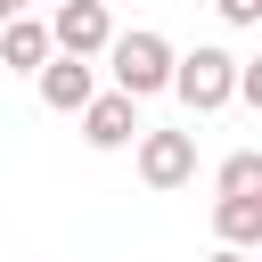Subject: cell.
Masks as SVG:
<instances>
[{
	"label": "cell",
	"mask_w": 262,
	"mask_h": 262,
	"mask_svg": "<svg viewBox=\"0 0 262 262\" xmlns=\"http://www.w3.org/2000/svg\"><path fill=\"white\" fill-rule=\"evenodd\" d=\"M188 115H221L229 106V90H237V57L229 49H213V41H196L188 57H172V82H164Z\"/></svg>",
	"instance_id": "6da1fadb"
},
{
	"label": "cell",
	"mask_w": 262,
	"mask_h": 262,
	"mask_svg": "<svg viewBox=\"0 0 262 262\" xmlns=\"http://www.w3.org/2000/svg\"><path fill=\"white\" fill-rule=\"evenodd\" d=\"M98 57L115 66V90H123V98H156V90L172 82V41H164V33H115Z\"/></svg>",
	"instance_id": "7a4b0ae2"
},
{
	"label": "cell",
	"mask_w": 262,
	"mask_h": 262,
	"mask_svg": "<svg viewBox=\"0 0 262 262\" xmlns=\"http://www.w3.org/2000/svg\"><path fill=\"white\" fill-rule=\"evenodd\" d=\"M106 41H115L106 0H57V16H49V49L57 57H98Z\"/></svg>",
	"instance_id": "3957f363"
},
{
	"label": "cell",
	"mask_w": 262,
	"mask_h": 262,
	"mask_svg": "<svg viewBox=\"0 0 262 262\" xmlns=\"http://www.w3.org/2000/svg\"><path fill=\"white\" fill-rule=\"evenodd\" d=\"M139 180L147 188L196 180V131H139Z\"/></svg>",
	"instance_id": "277c9868"
},
{
	"label": "cell",
	"mask_w": 262,
	"mask_h": 262,
	"mask_svg": "<svg viewBox=\"0 0 262 262\" xmlns=\"http://www.w3.org/2000/svg\"><path fill=\"white\" fill-rule=\"evenodd\" d=\"M33 82H41V106H49V115H82L90 90H98V82H90V57H57V49L33 66Z\"/></svg>",
	"instance_id": "5b68a950"
},
{
	"label": "cell",
	"mask_w": 262,
	"mask_h": 262,
	"mask_svg": "<svg viewBox=\"0 0 262 262\" xmlns=\"http://www.w3.org/2000/svg\"><path fill=\"white\" fill-rule=\"evenodd\" d=\"M147 123H139V98H123V90H90V106H82V139L90 147H131Z\"/></svg>",
	"instance_id": "8992f818"
},
{
	"label": "cell",
	"mask_w": 262,
	"mask_h": 262,
	"mask_svg": "<svg viewBox=\"0 0 262 262\" xmlns=\"http://www.w3.org/2000/svg\"><path fill=\"white\" fill-rule=\"evenodd\" d=\"M41 57H49V25H41V16H8V25H0V66L33 74Z\"/></svg>",
	"instance_id": "52a82bcc"
},
{
	"label": "cell",
	"mask_w": 262,
	"mask_h": 262,
	"mask_svg": "<svg viewBox=\"0 0 262 262\" xmlns=\"http://www.w3.org/2000/svg\"><path fill=\"white\" fill-rule=\"evenodd\" d=\"M213 229H221V246H262V196H221Z\"/></svg>",
	"instance_id": "ba28073f"
},
{
	"label": "cell",
	"mask_w": 262,
	"mask_h": 262,
	"mask_svg": "<svg viewBox=\"0 0 262 262\" xmlns=\"http://www.w3.org/2000/svg\"><path fill=\"white\" fill-rule=\"evenodd\" d=\"M254 188H262V156H254V147H237V156L221 164V196H254Z\"/></svg>",
	"instance_id": "9c48e42d"
},
{
	"label": "cell",
	"mask_w": 262,
	"mask_h": 262,
	"mask_svg": "<svg viewBox=\"0 0 262 262\" xmlns=\"http://www.w3.org/2000/svg\"><path fill=\"white\" fill-rule=\"evenodd\" d=\"M213 8H221L229 25H262V0H213Z\"/></svg>",
	"instance_id": "30bf717a"
},
{
	"label": "cell",
	"mask_w": 262,
	"mask_h": 262,
	"mask_svg": "<svg viewBox=\"0 0 262 262\" xmlns=\"http://www.w3.org/2000/svg\"><path fill=\"white\" fill-rule=\"evenodd\" d=\"M205 262H254V254H246V246H221V254H205Z\"/></svg>",
	"instance_id": "8fae6325"
},
{
	"label": "cell",
	"mask_w": 262,
	"mask_h": 262,
	"mask_svg": "<svg viewBox=\"0 0 262 262\" xmlns=\"http://www.w3.org/2000/svg\"><path fill=\"white\" fill-rule=\"evenodd\" d=\"M25 8H33V0H0V25H8V16H25Z\"/></svg>",
	"instance_id": "7c38bea8"
}]
</instances>
